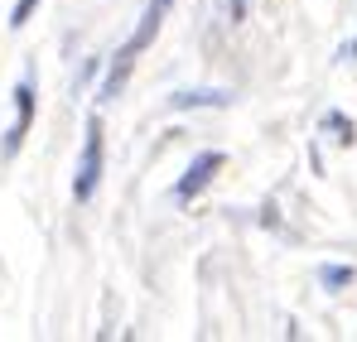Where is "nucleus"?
Here are the masks:
<instances>
[{"instance_id": "f257e3e1", "label": "nucleus", "mask_w": 357, "mask_h": 342, "mask_svg": "<svg viewBox=\"0 0 357 342\" xmlns=\"http://www.w3.org/2000/svg\"><path fill=\"white\" fill-rule=\"evenodd\" d=\"M165 15H169V0H150L145 5V15H140V24H135V34L126 39L112 58V68H107V82H102V102H112L121 97V87H126V77H130V68H135V54L140 49H150V39L160 34V24H165Z\"/></svg>"}, {"instance_id": "f03ea898", "label": "nucleus", "mask_w": 357, "mask_h": 342, "mask_svg": "<svg viewBox=\"0 0 357 342\" xmlns=\"http://www.w3.org/2000/svg\"><path fill=\"white\" fill-rule=\"evenodd\" d=\"M102 164H107V130H102V116L87 121V140H82V160H77V173H73V198L87 203L102 183Z\"/></svg>"}, {"instance_id": "7ed1b4c3", "label": "nucleus", "mask_w": 357, "mask_h": 342, "mask_svg": "<svg viewBox=\"0 0 357 342\" xmlns=\"http://www.w3.org/2000/svg\"><path fill=\"white\" fill-rule=\"evenodd\" d=\"M29 125H34V82L24 77V82H15V125H10V130H5V140H0V155H5V160H15V155H20V145H24Z\"/></svg>"}, {"instance_id": "20e7f679", "label": "nucleus", "mask_w": 357, "mask_h": 342, "mask_svg": "<svg viewBox=\"0 0 357 342\" xmlns=\"http://www.w3.org/2000/svg\"><path fill=\"white\" fill-rule=\"evenodd\" d=\"M222 164H227V160H222L218 150H208V155H198V160H193V164L183 169V178L174 183V198H178V203H188V198H198V193H203V188L213 183V173L222 169Z\"/></svg>"}, {"instance_id": "39448f33", "label": "nucleus", "mask_w": 357, "mask_h": 342, "mask_svg": "<svg viewBox=\"0 0 357 342\" xmlns=\"http://www.w3.org/2000/svg\"><path fill=\"white\" fill-rule=\"evenodd\" d=\"M232 102V92H222V87H198V92H174L169 97V111H188V107H227Z\"/></svg>"}, {"instance_id": "423d86ee", "label": "nucleus", "mask_w": 357, "mask_h": 342, "mask_svg": "<svg viewBox=\"0 0 357 342\" xmlns=\"http://www.w3.org/2000/svg\"><path fill=\"white\" fill-rule=\"evenodd\" d=\"M324 125L333 130V140H338V145H353V121H348V116L328 111V116H324Z\"/></svg>"}, {"instance_id": "0eeeda50", "label": "nucleus", "mask_w": 357, "mask_h": 342, "mask_svg": "<svg viewBox=\"0 0 357 342\" xmlns=\"http://www.w3.org/2000/svg\"><path fill=\"white\" fill-rule=\"evenodd\" d=\"M328 289H343V285H353V265H324V275H319Z\"/></svg>"}, {"instance_id": "6e6552de", "label": "nucleus", "mask_w": 357, "mask_h": 342, "mask_svg": "<svg viewBox=\"0 0 357 342\" xmlns=\"http://www.w3.org/2000/svg\"><path fill=\"white\" fill-rule=\"evenodd\" d=\"M34 10H39V0H20V5H15V10H10V29H24V24H29V15H34Z\"/></svg>"}, {"instance_id": "1a4fd4ad", "label": "nucleus", "mask_w": 357, "mask_h": 342, "mask_svg": "<svg viewBox=\"0 0 357 342\" xmlns=\"http://www.w3.org/2000/svg\"><path fill=\"white\" fill-rule=\"evenodd\" d=\"M353 54H357V44H353Z\"/></svg>"}]
</instances>
